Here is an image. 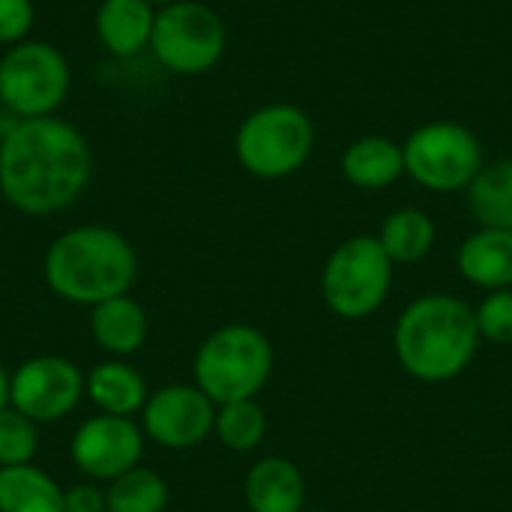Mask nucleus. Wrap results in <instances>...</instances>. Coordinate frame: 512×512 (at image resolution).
Returning <instances> with one entry per match:
<instances>
[{"label":"nucleus","instance_id":"obj_11","mask_svg":"<svg viewBox=\"0 0 512 512\" xmlns=\"http://www.w3.org/2000/svg\"><path fill=\"white\" fill-rule=\"evenodd\" d=\"M216 402L195 384H168L147 396L141 432L162 450H195L213 435Z\"/></svg>","mask_w":512,"mask_h":512},{"label":"nucleus","instance_id":"obj_29","mask_svg":"<svg viewBox=\"0 0 512 512\" xmlns=\"http://www.w3.org/2000/svg\"><path fill=\"white\" fill-rule=\"evenodd\" d=\"M147 3H153V6H168V3H177V0H147Z\"/></svg>","mask_w":512,"mask_h":512},{"label":"nucleus","instance_id":"obj_4","mask_svg":"<svg viewBox=\"0 0 512 512\" xmlns=\"http://www.w3.org/2000/svg\"><path fill=\"white\" fill-rule=\"evenodd\" d=\"M273 342L252 324H225L213 330L195 351L192 384L216 405L258 399L273 378Z\"/></svg>","mask_w":512,"mask_h":512},{"label":"nucleus","instance_id":"obj_10","mask_svg":"<svg viewBox=\"0 0 512 512\" xmlns=\"http://www.w3.org/2000/svg\"><path fill=\"white\" fill-rule=\"evenodd\" d=\"M84 399V372L57 354H39L24 360L9 375V408L42 423H60Z\"/></svg>","mask_w":512,"mask_h":512},{"label":"nucleus","instance_id":"obj_22","mask_svg":"<svg viewBox=\"0 0 512 512\" xmlns=\"http://www.w3.org/2000/svg\"><path fill=\"white\" fill-rule=\"evenodd\" d=\"M213 435L231 453H252L267 438V414L258 405V399L216 405Z\"/></svg>","mask_w":512,"mask_h":512},{"label":"nucleus","instance_id":"obj_8","mask_svg":"<svg viewBox=\"0 0 512 512\" xmlns=\"http://www.w3.org/2000/svg\"><path fill=\"white\" fill-rule=\"evenodd\" d=\"M402 153L405 174L417 186L441 195L465 192L486 165L480 138L453 120H432L417 126L405 138Z\"/></svg>","mask_w":512,"mask_h":512},{"label":"nucleus","instance_id":"obj_17","mask_svg":"<svg viewBox=\"0 0 512 512\" xmlns=\"http://www.w3.org/2000/svg\"><path fill=\"white\" fill-rule=\"evenodd\" d=\"M147 330H150L147 312L129 294L111 297L90 309V336L108 357L123 360L138 354L147 342Z\"/></svg>","mask_w":512,"mask_h":512},{"label":"nucleus","instance_id":"obj_27","mask_svg":"<svg viewBox=\"0 0 512 512\" xmlns=\"http://www.w3.org/2000/svg\"><path fill=\"white\" fill-rule=\"evenodd\" d=\"M63 512H108L105 489L96 483H78L63 489Z\"/></svg>","mask_w":512,"mask_h":512},{"label":"nucleus","instance_id":"obj_7","mask_svg":"<svg viewBox=\"0 0 512 512\" xmlns=\"http://www.w3.org/2000/svg\"><path fill=\"white\" fill-rule=\"evenodd\" d=\"M69 87V60L51 42L24 39L0 54V108L18 120L57 114Z\"/></svg>","mask_w":512,"mask_h":512},{"label":"nucleus","instance_id":"obj_15","mask_svg":"<svg viewBox=\"0 0 512 512\" xmlns=\"http://www.w3.org/2000/svg\"><path fill=\"white\" fill-rule=\"evenodd\" d=\"M459 276L480 291L512 288V231L477 228L456 252Z\"/></svg>","mask_w":512,"mask_h":512},{"label":"nucleus","instance_id":"obj_12","mask_svg":"<svg viewBox=\"0 0 512 512\" xmlns=\"http://www.w3.org/2000/svg\"><path fill=\"white\" fill-rule=\"evenodd\" d=\"M69 456L90 483L108 486L120 474L141 465L144 432L132 417L96 414L75 429L69 441Z\"/></svg>","mask_w":512,"mask_h":512},{"label":"nucleus","instance_id":"obj_21","mask_svg":"<svg viewBox=\"0 0 512 512\" xmlns=\"http://www.w3.org/2000/svg\"><path fill=\"white\" fill-rule=\"evenodd\" d=\"M465 192L471 216L480 222V228L512 231V159L483 165Z\"/></svg>","mask_w":512,"mask_h":512},{"label":"nucleus","instance_id":"obj_3","mask_svg":"<svg viewBox=\"0 0 512 512\" xmlns=\"http://www.w3.org/2000/svg\"><path fill=\"white\" fill-rule=\"evenodd\" d=\"M42 276L60 300L93 309L129 294L138 276V252L108 225H75L45 249Z\"/></svg>","mask_w":512,"mask_h":512},{"label":"nucleus","instance_id":"obj_24","mask_svg":"<svg viewBox=\"0 0 512 512\" xmlns=\"http://www.w3.org/2000/svg\"><path fill=\"white\" fill-rule=\"evenodd\" d=\"M39 450V426L15 408L0 411V468L30 465Z\"/></svg>","mask_w":512,"mask_h":512},{"label":"nucleus","instance_id":"obj_9","mask_svg":"<svg viewBox=\"0 0 512 512\" xmlns=\"http://www.w3.org/2000/svg\"><path fill=\"white\" fill-rule=\"evenodd\" d=\"M228 30L222 15L201 0H177L156 9L150 51L174 75H204L225 57Z\"/></svg>","mask_w":512,"mask_h":512},{"label":"nucleus","instance_id":"obj_25","mask_svg":"<svg viewBox=\"0 0 512 512\" xmlns=\"http://www.w3.org/2000/svg\"><path fill=\"white\" fill-rule=\"evenodd\" d=\"M474 315H477V330L483 342L512 345V288L489 291L474 309Z\"/></svg>","mask_w":512,"mask_h":512},{"label":"nucleus","instance_id":"obj_19","mask_svg":"<svg viewBox=\"0 0 512 512\" xmlns=\"http://www.w3.org/2000/svg\"><path fill=\"white\" fill-rule=\"evenodd\" d=\"M375 237L393 264H417L435 249L438 225L420 207H399L381 222V231Z\"/></svg>","mask_w":512,"mask_h":512},{"label":"nucleus","instance_id":"obj_6","mask_svg":"<svg viewBox=\"0 0 512 512\" xmlns=\"http://www.w3.org/2000/svg\"><path fill=\"white\" fill-rule=\"evenodd\" d=\"M396 264L372 234L342 240L324 261L321 300L342 321H363L375 315L393 288Z\"/></svg>","mask_w":512,"mask_h":512},{"label":"nucleus","instance_id":"obj_2","mask_svg":"<svg viewBox=\"0 0 512 512\" xmlns=\"http://www.w3.org/2000/svg\"><path fill=\"white\" fill-rule=\"evenodd\" d=\"M480 342L474 306L456 294L411 300L393 327V354L402 372L420 384H447L465 375Z\"/></svg>","mask_w":512,"mask_h":512},{"label":"nucleus","instance_id":"obj_1","mask_svg":"<svg viewBox=\"0 0 512 512\" xmlns=\"http://www.w3.org/2000/svg\"><path fill=\"white\" fill-rule=\"evenodd\" d=\"M90 177V141L57 114L18 120L0 138V195L24 216L63 213L84 195Z\"/></svg>","mask_w":512,"mask_h":512},{"label":"nucleus","instance_id":"obj_26","mask_svg":"<svg viewBox=\"0 0 512 512\" xmlns=\"http://www.w3.org/2000/svg\"><path fill=\"white\" fill-rule=\"evenodd\" d=\"M36 21L33 0H0V45H18L30 39Z\"/></svg>","mask_w":512,"mask_h":512},{"label":"nucleus","instance_id":"obj_5","mask_svg":"<svg viewBox=\"0 0 512 512\" xmlns=\"http://www.w3.org/2000/svg\"><path fill=\"white\" fill-rule=\"evenodd\" d=\"M312 147V117L288 102L255 108L234 132V156L240 168L258 180H285L297 174L309 162Z\"/></svg>","mask_w":512,"mask_h":512},{"label":"nucleus","instance_id":"obj_16","mask_svg":"<svg viewBox=\"0 0 512 512\" xmlns=\"http://www.w3.org/2000/svg\"><path fill=\"white\" fill-rule=\"evenodd\" d=\"M84 396L99 414L108 417H135L147 405V381L126 360H102L84 375Z\"/></svg>","mask_w":512,"mask_h":512},{"label":"nucleus","instance_id":"obj_18","mask_svg":"<svg viewBox=\"0 0 512 512\" xmlns=\"http://www.w3.org/2000/svg\"><path fill=\"white\" fill-rule=\"evenodd\" d=\"M342 174L351 186L378 192L405 177V153L387 135H363L345 147Z\"/></svg>","mask_w":512,"mask_h":512},{"label":"nucleus","instance_id":"obj_31","mask_svg":"<svg viewBox=\"0 0 512 512\" xmlns=\"http://www.w3.org/2000/svg\"><path fill=\"white\" fill-rule=\"evenodd\" d=\"M231 512H249V510H231Z\"/></svg>","mask_w":512,"mask_h":512},{"label":"nucleus","instance_id":"obj_13","mask_svg":"<svg viewBox=\"0 0 512 512\" xmlns=\"http://www.w3.org/2000/svg\"><path fill=\"white\" fill-rule=\"evenodd\" d=\"M243 501L249 512L306 510V477L288 456H264L246 471Z\"/></svg>","mask_w":512,"mask_h":512},{"label":"nucleus","instance_id":"obj_23","mask_svg":"<svg viewBox=\"0 0 512 512\" xmlns=\"http://www.w3.org/2000/svg\"><path fill=\"white\" fill-rule=\"evenodd\" d=\"M168 498L165 477L141 465L105 486L108 512H165Z\"/></svg>","mask_w":512,"mask_h":512},{"label":"nucleus","instance_id":"obj_14","mask_svg":"<svg viewBox=\"0 0 512 512\" xmlns=\"http://www.w3.org/2000/svg\"><path fill=\"white\" fill-rule=\"evenodd\" d=\"M156 6L147 0H102L96 6L93 30L99 45L120 60H129L150 48Z\"/></svg>","mask_w":512,"mask_h":512},{"label":"nucleus","instance_id":"obj_30","mask_svg":"<svg viewBox=\"0 0 512 512\" xmlns=\"http://www.w3.org/2000/svg\"><path fill=\"white\" fill-rule=\"evenodd\" d=\"M300 512H321V510H300Z\"/></svg>","mask_w":512,"mask_h":512},{"label":"nucleus","instance_id":"obj_28","mask_svg":"<svg viewBox=\"0 0 512 512\" xmlns=\"http://www.w3.org/2000/svg\"><path fill=\"white\" fill-rule=\"evenodd\" d=\"M9 408V372L0 363V411Z\"/></svg>","mask_w":512,"mask_h":512},{"label":"nucleus","instance_id":"obj_20","mask_svg":"<svg viewBox=\"0 0 512 512\" xmlns=\"http://www.w3.org/2000/svg\"><path fill=\"white\" fill-rule=\"evenodd\" d=\"M0 512H63V489L33 462L0 468Z\"/></svg>","mask_w":512,"mask_h":512}]
</instances>
